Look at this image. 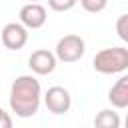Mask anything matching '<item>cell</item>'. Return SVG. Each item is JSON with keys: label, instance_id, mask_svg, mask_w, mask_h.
<instances>
[{"label": "cell", "instance_id": "1", "mask_svg": "<svg viewBox=\"0 0 128 128\" xmlns=\"http://www.w3.org/2000/svg\"><path fill=\"white\" fill-rule=\"evenodd\" d=\"M10 110L18 118H32L40 110L42 86L32 74L18 76L10 86Z\"/></svg>", "mask_w": 128, "mask_h": 128}, {"label": "cell", "instance_id": "2", "mask_svg": "<svg viewBox=\"0 0 128 128\" xmlns=\"http://www.w3.org/2000/svg\"><path fill=\"white\" fill-rule=\"evenodd\" d=\"M92 68L100 74H120L128 70V48L122 46L102 48L92 58Z\"/></svg>", "mask_w": 128, "mask_h": 128}, {"label": "cell", "instance_id": "3", "mask_svg": "<svg viewBox=\"0 0 128 128\" xmlns=\"http://www.w3.org/2000/svg\"><path fill=\"white\" fill-rule=\"evenodd\" d=\"M84 52H86L84 38H80L78 34H66L56 42L54 56H56V60L70 64V62H78L84 56Z\"/></svg>", "mask_w": 128, "mask_h": 128}, {"label": "cell", "instance_id": "4", "mask_svg": "<svg viewBox=\"0 0 128 128\" xmlns=\"http://www.w3.org/2000/svg\"><path fill=\"white\" fill-rule=\"evenodd\" d=\"M44 104L52 114H66L72 106V96L64 86H50L44 94Z\"/></svg>", "mask_w": 128, "mask_h": 128}, {"label": "cell", "instance_id": "5", "mask_svg": "<svg viewBox=\"0 0 128 128\" xmlns=\"http://www.w3.org/2000/svg\"><path fill=\"white\" fill-rule=\"evenodd\" d=\"M0 42L8 50H22L28 42V30L20 22H8L0 32Z\"/></svg>", "mask_w": 128, "mask_h": 128}, {"label": "cell", "instance_id": "6", "mask_svg": "<svg viewBox=\"0 0 128 128\" xmlns=\"http://www.w3.org/2000/svg\"><path fill=\"white\" fill-rule=\"evenodd\" d=\"M48 20V14H46V6L40 4V2H28L20 8V24L28 30H36V28H42Z\"/></svg>", "mask_w": 128, "mask_h": 128}, {"label": "cell", "instance_id": "7", "mask_svg": "<svg viewBox=\"0 0 128 128\" xmlns=\"http://www.w3.org/2000/svg\"><path fill=\"white\" fill-rule=\"evenodd\" d=\"M56 56H54V52L52 50H48V48H38V50H34L30 56H28V66H30V70L34 72V74H38V76H46V74H52L54 70H56Z\"/></svg>", "mask_w": 128, "mask_h": 128}, {"label": "cell", "instance_id": "8", "mask_svg": "<svg viewBox=\"0 0 128 128\" xmlns=\"http://www.w3.org/2000/svg\"><path fill=\"white\" fill-rule=\"evenodd\" d=\"M108 102L112 108H128V74H122L108 90Z\"/></svg>", "mask_w": 128, "mask_h": 128}, {"label": "cell", "instance_id": "9", "mask_svg": "<svg viewBox=\"0 0 128 128\" xmlns=\"http://www.w3.org/2000/svg\"><path fill=\"white\" fill-rule=\"evenodd\" d=\"M122 120L114 108H102L94 116V128H120Z\"/></svg>", "mask_w": 128, "mask_h": 128}, {"label": "cell", "instance_id": "10", "mask_svg": "<svg viewBox=\"0 0 128 128\" xmlns=\"http://www.w3.org/2000/svg\"><path fill=\"white\" fill-rule=\"evenodd\" d=\"M116 34L120 40L128 44V14H120L116 18Z\"/></svg>", "mask_w": 128, "mask_h": 128}, {"label": "cell", "instance_id": "11", "mask_svg": "<svg viewBox=\"0 0 128 128\" xmlns=\"http://www.w3.org/2000/svg\"><path fill=\"white\" fill-rule=\"evenodd\" d=\"M80 6L86 10V12H102L106 6H108V2L106 0H80Z\"/></svg>", "mask_w": 128, "mask_h": 128}, {"label": "cell", "instance_id": "12", "mask_svg": "<svg viewBox=\"0 0 128 128\" xmlns=\"http://www.w3.org/2000/svg\"><path fill=\"white\" fill-rule=\"evenodd\" d=\"M74 6H76L74 0H48V8L56 12H66V10H72Z\"/></svg>", "mask_w": 128, "mask_h": 128}, {"label": "cell", "instance_id": "13", "mask_svg": "<svg viewBox=\"0 0 128 128\" xmlns=\"http://www.w3.org/2000/svg\"><path fill=\"white\" fill-rule=\"evenodd\" d=\"M0 128H12V116L0 106Z\"/></svg>", "mask_w": 128, "mask_h": 128}, {"label": "cell", "instance_id": "14", "mask_svg": "<svg viewBox=\"0 0 128 128\" xmlns=\"http://www.w3.org/2000/svg\"><path fill=\"white\" fill-rule=\"evenodd\" d=\"M124 128H128V114H126V118H124Z\"/></svg>", "mask_w": 128, "mask_h": 128}]
</instances>
